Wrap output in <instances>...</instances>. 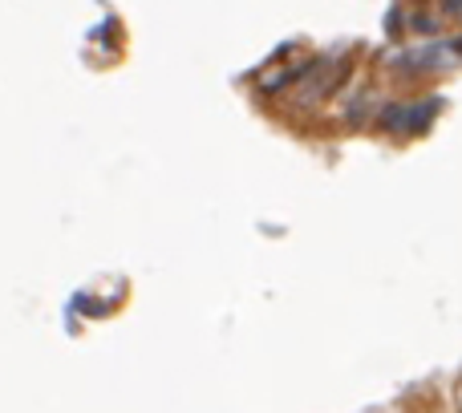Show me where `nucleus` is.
Returning a JSON list of instances; mask_svg holds the SVG:
<instances>
[{
    "instance_id": "2",
    "label": "nucleus",
    "mask_w": 462,
    "mask_h": 413,
    "mask_svg": "<svg viewBox=\"0 0 462 413\" xmlns=\"http://www.w3.org/2000/svg\"><path fill=\"white\" fill-rule=\"evenodd\" d=\"M455 49H458V53H462V37H458V41H455Z\"/></svg>"
},
{
    "instance_id": "1",
    "label": "nucleus",
    "mask_w": 462,
    "mask_h": 413,
    "mask_svg": "<svg viewBox=\"0 0 462 413\" xmlns=\"http://www.w3.org/2000/svg\"><path fill=\"white\" fill-rule=\"evenodd\" d=\"M439 110H442V97H422V102H414V106L393 102V106H385L382 126L402 130V134H418V130H426V122H430Z\"/></svg>"
}]
</instances>
